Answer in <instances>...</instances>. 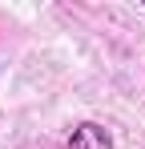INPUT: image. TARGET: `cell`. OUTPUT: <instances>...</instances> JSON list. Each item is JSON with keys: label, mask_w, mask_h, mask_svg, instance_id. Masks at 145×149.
<instances>
[{"label": "cell", "mask_w": 145, "mask_h": 149, "mask_svg": "<svg viewBox=\"0 0 145 149\" xmlns=\"http://www.w3.org/2000/svg\"><path fill=\"white\" fill-rule=\"evenodd\" d=\"M69 149H113V137L101 121H81L69 133Z\"/></svg>", "instance_id": "obj_1"}]
</instances>
